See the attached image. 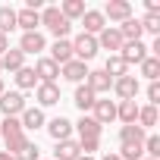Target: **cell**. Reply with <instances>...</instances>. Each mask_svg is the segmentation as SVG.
Listing matches in <instances>:
<instances>
[{"instance_id": "obj_1", "label": "cell", "mask_w": 160, "mask_h": 160, "mask_svg": "<svg viewBox=\"0 0 160 160\" xmlns=\"http://www.w3.org/2000/svg\"><path fill=\"white\" fill-rule=\"evenodd\" d=\"M0 138H3V151L7 154H16L28 141L25 138V129H22V122L16 116H3V119H0Z\"/></svg>"}, {"instance_id": "obj_2", "label": "cell", "mask_w": 160, "mask_h": 160, "mask_svg": "<svg viewBox=\"0 0 160 160\" xmlns=\"http://www.w3.org/2000/svg\"><path fill=\"white\" fill-rule=\"evenodd\" d=\"M41 28H47V32L53 35V41H66L69 32H72V22L63 19L60 7H44V10H41Z\"/></svg>"}, {"instance_id": "obj_3", "label": "cell", "mask_w": 160, "mask_h": 160, "mask_svg": "<svg viewBox=\"0 0 160 160\" xmlns=\"http://www.w3.org/2000/svg\"><path fill=\"white\" fill-rule=\"evenodd\" d=\"M72 57L82 60V63H91V60L98 57V38H91V35H85V32H78V35L72 38Z\"/></svg>"}, {"instance_id": "obj_4", "label": "cell", "mask_w": 160, "mask_h": 160, "mask_svg": "<svg viewBox=\"0 0 160 160\" xmlns=\"http://www.w3.org/2000/svg\"><path fill=\"white\" fill-rule=\"evenodd\" d=\"M28 107V101H25V94L22 91H3L0 94V113L3 116H22V110Z\"/></svg>"}, {"instance_id": "obj_5", "label": "cell", "mask_w": 160, "mask_h": 160, "mask_svg": "<svg viewBox=\"0 0 160 160\" xmlns=\"http://www.w3.org/2000/svg\"><path fill=\"white\" fill-rule=\"evenodd\" d=\"M119 101H135L138 91H141V82L138 75H122V78H113V88H110Z\"/></svg>"}, {"instance_id": "obj_6", "label": "cell", "mask_w": 160, "mask_h": 160, "mask_svg": "<svg viewBox=\"0 0 160 160\" xmlns=\"http://www.w3.org/2000/svg\"><path fill=\"white\" fill-rule=\"evenodd\" d=\"M151 53H148V44L144 41H126L122 47H119V60L126 63V66H138L141 60H148Z\"/></svg>"}, {"instance_id": "obj_7", "label": "cell", "mask_w": 160, "mask_h": 160, "mask_svg": "<svg viewBox=\"0 0 160 160\" xmlns=\"http://www.w3.org/2000/svg\"><path fill=\"white\" fill-rule=\"evenodd\" d=\"M72 132H78V141H85V138H101L104 126H101L91 113H82V116H78V122H72Z\"/></svg>"}, {"instance_id": "obj_8", "label": "cell", "mask_w": 160, "mask_h": 160, "mask_svg": "<svg viewBox=\"0 0 160 160\" xmlns=\"http://www.w3.org/2000/svg\"><path fill=\"white\" fill-rule=\"evenodd\" d=\"M101 13L107 22H126V19H132V3L129 0H107Z\"/></svg>"}, {"instance_id": "obj_9", "label": "cell", "mask_w": 160, "mask_h": 160, "mask_svg": "<svg viewBox=\"0 0 160 160\" xmlns=\"http://www.w3.org/2000/svg\"><path fill=\"white\" fill-rule=\"evenodd\" d=\"M32 69H35V75H38V82H44V85H57V78H60V66H57L50 57H38Z\"/></svg>"}, {"instance_id": "obj_10", "label": "cell", "mask_w": 160, "mask_h": 160, "mask_svg": "<svg viewBox=\"0 0 160 160\" xmlns=\"http://www.w3.org/2000/svg\"><path fill=\"white\" fill-rule=\"evenodd\" d=\"M122 44H126V41H122V35H119L116 25H107V28L98 35V50H107V57H110V53H119Z\"/></svg>"}, {"instance_id": "obj_11", "label": "cell", "mask_w": 160, "mask_h": 160, "mask_svg": "<svg viewBox=\"0 0 160 160\" xmlns=\"http://www.w3.org/2000/svg\"><path fill=\"white\" fill-rule=\"evenodd\" d=\"M19 50L28 57V53H44L47 50V38L41 35V32H22V38H19Z\"/></svg>"}, {"instance_id": "obj_12", "label": "cell", "mask_w": 160, "mask_h": 160, "mask_svg": "<svg viewBox=\"0 0 160 160\" xmlns=\"http://www.w3.org/2000/svg\"><path fill=\"white\" fill-rule=\"evenodd\" d=\"M60 78H66V82H72V85H82L85 78H88V63L69 60L66 66H60Z\"/></svg>"}, {"instance_id": "obj_13", "label": "cell", "mask_w": 160, "mask_h": 160, "mask_svg": "<svg viewBox=\"0 0 160 160\" xmlns=\"http://www.w3.org/2000/svg\"><path fill=\"white\" fill-rule=\"evenodd\" d=\"M82 22V32L85 35H91V38H98L104 28H107V19H104V13L101 10H85V16L78 19Z\"/></svg>"}, {"instance_id": "obj_14", "label": "cell", "mask_w": 160, "mask_h": 160, "mask_svg": "<svg viewBox=\"0 0 160 160\" xmlns=\"http://www.w3.org/2000/svg\"><path fill=\"white\" fill-rule=\"evenodd\" d=\"M85 85L101 98V94H110V88H113V78L104 72V69H88V78H85Z\"/></svg>"}, {"instance_id": "obj_15", "label": "cell", "mask_w": 160, "mask_h": 160, "mask_svg": "<svg viewBox=\"0 0 160 160\" xmlns=\"http://www.w3.org/2000/svg\"><path fill=\"white\" fill-rule=\"evenodd\" d=\"M35 101H38L41 110L57 107V104H60V82H57V85H44V82H41V85L35 88Z\"/></svg>"}, {"instance_id": "obj_16", "label": "cell", "mask_w": 160, "mask_h": 160, "mask_svg": "<svg viewBox=\"0 0 160 160\" xmlns=\"http://www.w3.org/2000/svg\"><path fill=\"white\" fill-rule=\"evenodd\" d=\"M91 116H94L101 126L113 122V119H116V101H110V98H98L94 107H91Z\"/></svg>"}, {"instance_id": "obj_17", "label": "cell", "mask_w": 160, "mask_h": 160, "mask_svg": "<svg viewBox=\"0 0 160 160\" xmlns=\"http://www.w3.org/2000/svg\"><path fill=\"white\" fill-rule=\"evenodd\" d=\"M47 135L53 138V141H66V138H72V122L66 119V116H53V119H47Z\"/></svg>"}, {"instance_id": "obj_18", "label": "cell", "mask_w": 160, "mask_h": 160, "mask_svg": "<svg viewBox=\"0 0 160 160\" xmlns=\"http://www.w3.org/2000/svg\"><path fill=\"white\" fill-rule=\"evenodd\" d=\"M16 28H22V32H41V13H35L28 7L16 10Z\"/></svg>"}, {"instance_id": "obj_19", "label": "cell", "mask_w": 160, "mask_h": 160, "mask_svg": "<svg viewBox=\"0 0 160 160\" xmlns=\"http://www.w3.org/2000/svg\"><path fill=\"white\" fill-rule=\"evenodd\" d=\"M19 122H22V129L38 132V129H44V126H47V116H44V110H41V107H25V110H22V116H19Z\"/></svg>"}, {"instance_id": "obj_20", "label": "cell", "mask_w": 160, "mask_h": 160, "mask_svg": "<svg viewBox=\"0 0 160 160\" xmlns=\"http://www.w3.org/2000/svg\"><path fill=\"white\" fill-rule=\"evenodd\" d=\"M94 101H98V94L82 82V85H75V94H72V104L82 110V113H91V107H94Z\"/></svg>"}, {"instance_id": "obj_21", "label": "cell", "mask_w": 160, "mask_h": 160, "mask_svg": "<svg viewBox=\"0 0 160 160\" xmlns=\"http://www.w3.org/2000/svg\"><path fill=\"white\" fill-rule=\"evenodd\" d=\"M78 157H82V148H78L75 138L57 141V148H53V160H78Z\"/></svg>"}, {"instance_id": "obj_22", "label": "cell", "mask_w": 160, "mask_h": 160, "mask_svg": "<svg viewBox=\"0 0 160 160\" xmlns=\"http://www.w3.org/2000/svg\"><path fill=\"white\" fill-rule=\"evenodd\" d=\"M50 60L57 63V66H66L69 60H75L72 57V41L66 38V41H53L50 44Z\"/></svg>"}, {"instance_id": "obj_23", "label": "cell", "mask_w": 160, "mask_h": 160, "mask_svg": "<svg viewBox=\"0 0 160 160\" xmlns=\"http://www.w3.org/2000/svg\"><path fill=\"white\" fill-rule=\"evenodd\" d=\"M138 101H116V119L122 122V126H132L135 119H138Z\"/></svg>"}, {"instance_id": "obj_24", "label": "cell", "mask_w": 160, "mask_h": 160, "mask_svg": "<svg viewBox=\"0 0 160 160\" xmlns=\"http://www.w3.org/2000/svg\"><path fill=\"white\" fill-rule=\"evenodd\" d=\"M38 85H41V82H38V75H35V69H32V66H22V69L16 72V91H22V94H25V91H35Z\"/></svg>"}, {"instance_id": "obj_25", "label": "cell", "mask_w": 160, "mask_h": 160, "mask_svg": "<svg viewBox=\"0 0 160 160\" xmlns=\"http://www.w3.org/2000/svg\"><path fill=\"white\" fill-rule=\"evenodd\" d=\"M0 66H3V72H19L25 66V53L19 47H10L3 57H0Z\"/></svg>"}, {"instance_id": "obj_26", "label": "cell", "mask_w": 160, "mask_h": 160, "mask_svg": "<svg viewBox=\"0 0 160 160\" xmlns=\"http://www.w3.org/2000/svg\"><path fill=\"white\" fill-rule=\"evenodd\" d=\"M85 0H63V3H60V13H63V19L66 22H75V19H82L85 16Z\"/></svg>"}, {"instance_id": "obj_27", "label": "cell", "mask_w": 160, "mask_h": 160, "mask_svg": "<svg viewBox=\"0 0 160 160\" xmlns=\"http://www.w3.org/2000/svg\"><path fill=\"white\" fill-rule=\"evenodd\" d=\"M157 119H160V113H157V107H151V104H144V107H138V119H135V126H141L144 132H151V129L157 126Z\"/></svg>"}, {"instance_id": "obj_28", "label": "cell", "mask_w": 160, "mask_h": 160, "mask_svg": "<svg viewBox=\"0 0 160 160\" xmlns=\"http://www.w3.org/2000/svg\"><path fill=\"white\" fill-rule=\"evenodd\" d=\"M144 135H148V132H144L141 126H135V122H132V126H119V144H141Z\"/></svg>"}, {"instance_id": "obj_29", "label": "cell", "mask_w": 160, "mask_h": 160, "mask_svg": "<svg viewBox=\"0 0 160 160\" xmlns=\"http://www.w3.org/2000/svg\"><path fill=\"white\" fill-rule=\"evenodd\" d=\"M104 72H107L110 78H122V75H129V66L119 60V53H110V57L104 60Z\"/></svg>"}, {"instance_id": "obj_30", "label": "cell", "mask_w": 160, "mask_h": 160, "mask_svg": "<svg viewBox=\"0 0 160 160\" xmlns=\"http://www.w3.org/2000/svg\"><path fill=\"white\" fill-rule=\"evenodd\" d=\"M116 28H119V35H122V41H141V35H144L135 16H132V19H126V22H119Z\"/></svg>"}, {"instance_id": "obj_31", "label": "cell", "mask_w": 160, "mask_h": 160, "mask_svg": "<svg viewBox=\"0 0 160 160\" xmlns=\"http://www.w3.org/2000/svg\"><path fill=\"white\" fill-rule=\"evenodd\" d=\"M10 32H16V10L3 3V7H0V35L10 38Z\"/></svg>"}, {"instance_id": "obj_32", "label": "cell", "mask_w": 160, "mask_h": 160, "mask_svg": "<svg viewBox=\"0 0 160 160\" xmlns=\"http://www.w3.org/2000/svg\"><path fill=\"white\" fill-rule=\"evenodd\" d=\"M138 69H141V75L148 78V82H160V60H157V57L141 60V63H138Z\"/></svg>"}, {"instance_id": "obj_33", "label": "cell", "mask_w": 160, "mask_h": 160, "mask_svg": "<svg viewBox=\"0 0 160 160\" xmlns=\"http://www.w3.org/2000/svg\"><path fill=\"white\" fill-rule=\"evenodd\" d=\"M141 151H144V157H151V160H160V135L148 132V135H144V141H141Z\"/></svg>"}, {"instance_id": "obj_34", "label": "cell", "mask_w": 160, "mask_h": 160, "mask_svg": "<svg viewBox=\"0 0 160 160\" xmlns=\"http://www.w3.org/2000/svg\"><path fill=\"white\" fill-rule=\"evenodd\" d=\"M138 25H141V32H144V35H154V38H160V16H154V13H144V16L138 19Z\"/></svg>"}, {"instance_id": "obj_35", "label": "cell", "mask_w": 160, "mask_h": 160, "mask_svg": "<svg viewBox=\"0 0 160 160\" xmlns=\"http://www.w3.org/2000/svg\"><path fill=\"white\" fill-rule=\"evenodd\" d=\"M13 160H41V151H38L35 141H25V144L13 154Z\"/></svg>"}, {"instance_id": "obj_36", "label": "cell", "mask_w": 160, "mask_h": 160, "mask_svg": "<svg viewBox=\"0 0 160 160\" xmlns=\"http://www.w3.org/2000/svg\"><path fill=\"white\" fill-rule=\"evenodd\" d=\"M78 148H82L85 157H94L101 151V138H85V141H78Z\"/></svg>"}, {"instance_id": "obj_37", "label": "cell", "mask_w": 160, "mask_h": 160, "mask_svg": "<svg viewBox=\"0 0 160 160\" xmlns=\"http://www.w3.org/2000/svg\"><path fill=\"white\" fill-rule=\"evenodd\" d=\"M148 104L151 107L160 104V82H148Z\"/></svg>"}, {"instance_id": "obj_38", "label": "cell", "mask_w": 160, "mask_h": 160, "mask_svg": "<svg viewBox=\"0 0 160 160\" xmlns=\"http://www.w3.org/2000/svg\"><path fill=\"white\" fill-rule=\"evenodd\" d=\"M144 10L154 13V16H160V0H144Z\"/></svg>"}, {"instance_id": "obj_39", "label": "cell", "mask_w": 160, "mask_h": 160, "mask_svg": "<svg viewBox=\"0 0 160 160\" xmlns=\"http://www.w3.org/2000/svg\"><path fill=\"white\" fill-rule=\"evenodd\" d=\"M7 50H10V38H7V35H0V57H3Z\"/></svg>"}, {"instance_id": "obj_40", "label": "cell", "mask_w": 160, "mask_h": 160, "mask_svg": "<svg viewBox=\"0 0 160 160\" xmlns=\"http://www.w3.org/2000/svg\"><path fill=\"white\" fill-rule=\"evenodd\" d=\"M98 160H119V154H116V151H107V154H104V157H98Z\"/></svg>"}, {"instance_id": "obj_41", "label": "cell", "mask_w": 160, "mask_h": 160, "mask_svg": "<svg viewBox=\"0 0 160 160\" xmlns=\"http://www.w3.org/2000/svg\"><path fill=\"white\" fill-rule=\"evenodd\" d=\"M0 160H13V154H7V151H0Z\"/></svg>"}, {"instance_id": "obj_42", "label": "cell", "mask_w": 160, "mask_h": 160, "mask_svg": "<svg viewBox=\"0 0 160 160\" xmlns=\"http://www.w3.org/2000/svg\"><path fill=\"white\" fill-rule=\"evenodd\" d=\"M78 160H98V157H85V154H82V157H78Z\"/></svg>"}, {"instance_id": "obj_43", "label": "cell", "mask_w": 160, "mask_h": 160, "mask_svg": "<svg viewBox=\"0 0 160 160\" xmlns=\"http://www.w3.org/2000/svg\"><path fill=\"white\" fill-rule=\"evenodd\" d=\"M141 160H151V157H141Z\"/></svg>"}, {"instance_id": "obj_44", "label": "cell", "mask_w": 160, "mask_h": 160, "mask_svg": "<svg viewBox=\"0 0 160 160\" xmlns=\"http://www.w3.org/2000/svg\"><path fill=\"white\" fill-rule=\"evenodd\" d=\"M0 72H3V66H0Z\"/></svg>"}]
</instances>
